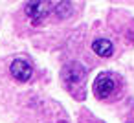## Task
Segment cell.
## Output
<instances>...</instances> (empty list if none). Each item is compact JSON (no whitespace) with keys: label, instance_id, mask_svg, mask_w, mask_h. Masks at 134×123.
<instances>
[{"label":"cell","instance_id":"277c9868","mask_svg":"<svg viewBox=\"0 0 134 123\" xmlns=\"http://www.w3.org/2000/svg\"><path fill=\"white\" fill-rule=\"evenodd\" d=\"M85 74H86V70H85L81 64L72 63V64H66V66H64V70H63V79H64L66 83H79V81L85 77Z\"/></svg>","mask_w":134,"mask_h":123},{"label":"cell","instance_id":"6da1fadb","mask_svg":"<svg viewBox=\"0 0 134 123\" xmlns=\"http://www.w3.org/2000/svg\"><path fill=\"white\" fill-rule=\"evenodd\" d=\"M50 8H52L50 2H41V0H39V2H28L26 4V15L31 19L33 24H41L48 17Z\"/></svg>","mask_w":134,"mask_h":123},{"label":"cell","instance_id":"5b68a950","mask_svg":"<svg viewBox=\"0 0 134 123\" xmlns=\"http://www.w3.org/2000/svg\"><path fill=\"white\" fill-rule=\"evenodd\" d=\"M92 50L99 57H110L112 52H114V46H112V42L108 39H96L92 42Z\"/></svg>","mask_w":134,"mask_h":123},{"label":"cell","instance_id":"8992f818","mask_svg":"<svg viewBox=\"0 0 134 123\" xmlns=\"http://www.w3.org/2000/svg\"><path fill=\"white\" fill-rule=\"evenodd\" d=\"M72 13H74V6H72L70 2H61V4L55 6V15H57L59 19H66V17H70Z\"/></svg>","mask_w":134,"mask_h":123},{"label":"cell","instance_id":"3957f363","mask_svg":"<svg viewBox=\"0 0 134 123\" xmlns=\"http://www.w3.org/2000/svg\"><path fill=\"white\" fill-rule=\"evenodd\" d=\"M9 72L17 81H22V83L31 79V66L24 59H15L11 63V66H9Z\"/></svg>","mask_w":134,"mask_h":123},{"label":"cell","instance_id":"7a4b0ae2","mask_svg":"<svg viewBox=\"0 0 134 123\" xmlns=\"http://www.w3.org/2000/svg\"><path fill=\"white\" fill-rule=\"evenodd\" d=\"M116 88V81L108 74H101L94 83V94L97 97H108Z\"/></svg>","mask_w":134,"mask_h":123}]
</instances>
